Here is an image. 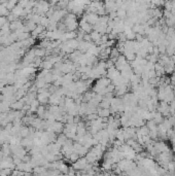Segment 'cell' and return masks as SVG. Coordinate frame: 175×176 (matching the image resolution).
<instances>
[{
	"label": "cell",
	"instance_id": "obj_1",
	"mask_svg": "<svg viewBox=\"0 0 175 176\" xmlns=\"http://www.w3.org/2000/svg\"><path fill=\"white\" fill-rule=\"evenodd\" d=\"M87 165H88V161H87V159H85V157H80L76 162L72 163V167H73L76 171H78V170H79V171L80 170H83Z\"/></svg>",
	"mask_w": 175,
	"mask_h": 176
},
{
	"label": "cell",
	"instance_id": "obj_13",
	"mask_svg": "<svg viewBox=\"0 0 175 176\" xmlns=\"http://www.w3.org/2000/svg\"><path fill=\"white\" fill-rule=\"evenodd\" d=\"M79 158H80L79 155H78L77 153H75V151H73V153L70 155L69 159H68V161H69L70 163H74V162H76Z\"/></svg>",
	"mask_w": 175,
	"mask_h": 176
},
{
	"label": "cell",
	"instance_id": "obj_9",
	"mask_svg": "<svg viewBox=\"0 0 175 176\" xmlns=\"http://www.w3.org/2000/svg\"><path fill=\"white\" fill-rule=\"evenodd\" d=\"M56 141H57L58 143H59L60 145L63 146V145L65 144V143H66L67 141H68V138L66 137V135H65L64 133L62 132V133H60L59 135L57 136V140H56Z\"/></svg>",
	"mask_w": 175,
	"mask_h": 176
},
{
	"label": "cell",
	"instance_id": "obj_14",
	"mask_svg": "<svg viewBox=\"0 0 175 176\" xmlns=\"http://www.w3.org/2000/svg\"><path fill=\"white\" fill-rule=\"evenodd\" d=\"M13 172V169L10 168H2L0 170V175H9Z\"/></svg>",
	"mask_w": 175,
	"mask_h": 176
},
{
	"label": "cell",
	"instance_id": "obj_3",
	"mask_svg": "<svg viewBox=\"0 0 175 176\" xmlns=\"http://www.w3.org/2000/svg\"><path fill=\"white\" fill-rule=\"evenodd\" d=\"M79 29H81L85 33L90 34L93 31V25H91L90 23H88L85 19H81V21L79 22Z\"/></svg>",
	"mask_w": 175,
	"mask_h": 176
},
{
	"label": "cell",
	"instance_id": "obj_4",
	"mask_svg": "<svg viewBox=\"0 0 175 176\" xmlns=\"http://www.w3.org/2000/svg\"><path fill=\"white\" fill-rule=\"evenodd\" d=\"M85 159H87L88 163H91V164H93V165H96V164H97V161L99 160L97 155L92 151H88V153L85 155Z\"/></svg>",
	"mask_w": 175,
	"mask_h": 176
},
{
	"label": "cell",
	"instance_id": "obj_5",
	"mask_svg": "<svg viewBox=\"0 0 175 176\" xmlns=\"http://www.w3.org/2000/svg\"><path fill=\"white\" fill-rule=\"evenodd\" d=\"M45 31V27H43L42 25L38 24V25L36 26L35 29L33 31H31V37H33V38H36V37H38L42 32Z\"/></svg>",
	"mask_w": 175,
	"mask_h": 176
},
{
	"label": "cell",
	"instance_id": "obj_12",
	"mask_svg": "<svg viewBox=\"0 0 175 176\" xmlns=\"http://www.w3.org/2000/svg\"><path fill=\"white\" fill-rule=\"evenodd\" d=\"M45 51L46 50L44 48H37V49H34V52H35V56L36 57H44L45 56Z\"/></svg>",
	"mask_w": 175,
	"mask_h": 176
},
{
	"label": "cell",
	"instance_id": "obj_15",
	"mask_svg": "<svg viewBox=\"0 0 175 176\" xmlns=\"http://www.w3.org/2000/svg\"><path fill=\"white\" fill-rule=\"evenodd\" d=\"M6 22H8L7 18H5V17H0V28H1Z\"/></svg>",
	"mask_w": 175,
	"mask_h": 176
},
{
	"label": "cell",
	"instance_id": "obj_2",
	"mask_svg": "<svg viewBox=\"0 0 175 176\" xmlns=\"http://www.w3.org/2000/svg\"><path fill=\"white\" fill-rule=\"evenodd\" d=\"M63 129H64L63 122H59V120H55L53 124H51V125L49 126V128H47L46 130H51V131H54L56 134H60V133L63 132Z\"/></svg>",
	"mask_w": 175,
	"mask_h": 176
},
{
	"label": "cell",
	"instance_id": "obj_10",
	"mask_svg": "<svg viewBox=\"0 0 175 176\" xmlns=\"http://www.w3.org/2000/svg\"><path fill=\"white\" fill-rule=\"evenodd\" d=\"M45 110H46L45 105L40 104V105L38 106V108H37V111H36V115L43 120V115H44V112H45Z\"/></svg>",
	"mask_w": 175,
	"mask_h": 176
},
{
	"label": "cell",
	"instance_id": "obj_7",
	"mask_svg": "<svg viewBox=\"0 0 175 176\" xmlns=\"http://www.w3.org/2000/svg\"><path fill=\"white\" fill-rule=\"evenodd\" d=\"M19 134H20V136L22 138L28 137V136L30 135V128H29V126L22 125L20 131H19Z\"/></svg>",
	"mask_w": 175,
	"mask_h": 176
},
{
	"label": "cell",
	"instance_id": "obj_6",
	"mask_svg": "<svg viewBox=\"0 0 175 176\" xmlns=\"http://www.w3.org/2000/svg\"><path fill=\"white\" fill-rule=\"evenodd\" d=\"M97 114H98V116H100V117H108L111 114V112H110V109H109V108H101L98 106Z\"/></svg>",
	"mask_w": 175,
	"mask_h": 176
},
{
	"label": "cell",
	"instance_id": "obj_11",
	"mask_svg": "<svg viewBox=\"0 0 175 176\" xmlns=\"http://www.w3.org/2000/svg\"><path fill=\"white\" fill-rule=\"evenodd\" d=\"M99 107L101 108H110V99L103 97L102 101L99 103Z\"/></svg>",
	"mask_w": 175,
	"mask_h": 176
},
{
	"label": "cell",
	"instance_id": "obj_8",
	"mask_svg": "<svg viewBox=\"0 0 175 176\" xmlns=\"http://www.w3.org/2000/svg\"><path fill=\"white\" fill-rule=\"evenodd\" d=\"M64 42L67 44V46H70V48H71V49H73V50H77V48H78V44H79V41L77 40L76 38L68 39V40L64 41Z\"/></svg>",
	"mask_w": 175,
	"mask_h": 176
}]
</instances>
